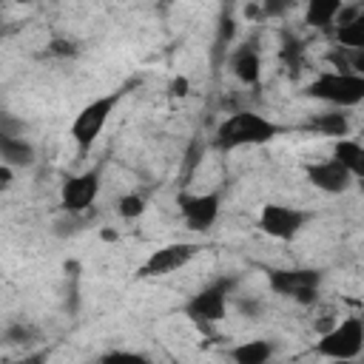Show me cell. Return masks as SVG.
Listing matches in <instances>:
<instances>
[{
  "instance_id": "obj_1",
  "label": "cell",
  "mask_w": 364,
  "mask_h": 364,
  "mask_svg": "<svg viewBox=\"0 0 364 364\" xmlns=\"http://www.w3.org/2000/svg\"><path fill=\"white\" fill-rule=\"evenodd\" d=\"M279 134V125L273 119H267L259 111L242 108L228 114L213 134V142L222 151H236V148H256V145H267L273 136Z\"/></svg>"
},
{
  "instance_id": "obj_2",
  "label": "cell",
  "mask_w": 364,
  "mask_h": 364,
  "mask_svg": "<svg viewBox=\"0 0 364 364\" xmlns=\"http://www.w3.org/2000/svg\"><path fill=\"white\" fill-rule=\"evenodd\" d=\"M313 100H321L336 108H353L364 100V74L355 71H321L304 91Z\"/></svg>"
},
{
  "instance_id": "obj_3",
  "label": "cell",
  "mask_w": 364,
  "mask_h": 364,
  "mask_svg": "<svg viewBox=\"0 0 364 364\" xmlns=\"http://www.w3.org/2000/svg\"><path fill=\"white\" fill-rule=\"evenodd\" d=\"M119 100H122V91H111V94L94 97L91 102H85V105L77 111V117L71 119L68 134H71V139H74V145H77L80 151H88V148L97 142V136L105 131L111 114L117 111Z\"/></svg>"
},
{
  "instance_id": "obj_4",
  "label": "cell",
  "mask_w": 364,
  "mask_h": 364,
  "mask_svg": "<svg viewBox=\"0 0 364 364\" xmlns=\"http://www.w3.org/2000/svg\"><path fill=\"white\" fill-rule=\"evenodd\" d=\"M230 290H233V279H216V282L205 284L196 296H191L185 301V316L199 330H210L213 324H219L225 318Z\"/></svg>"
},
{
  "instance_id": "obj_5",
  "label": "cell",
  "mask_w": 364,
  "mask_h": 364,
  "mask_svg": "<svg viewBox=\"0 0 364 364\" xmlns=\"http://www.w3.org/2000/svg\"><path fill=\"white\" fill-rule=\"evenodd\" d=\"M361 347H364V321L358 316L341 318L338 324L324 330L321 338L316 341V353L333 361H350L361 353Z\"/></svg>"
},
{
  "instance_id": "obj_6",
  "label": "cell",
  "mask_w": 364,
  "mask_h": 364,
  "mask_svg": "<svg viewBox=\"0 0 364 364\" xmlns=\"http://www.w3.org/2000/svg\"><path fill=\"white\" fill-rule=\"evenodd\" d=\"M307 219L310 213L301 208H293L284 202H267L259 210V230L276 242H293L307 225Z\"/></svg>"
},
{
  "instance_id": "obj_7",
  "label": "cell",
  "mask_w": 364,
  "mask_h": 364,
  "mask_svg": "<svg viewBox=\"0 0 364 364\" xmlns=\"http://www.w3.org/2000/svg\"><path fill=\"white\" fill-rule=\"evenodd\" d=\"M270 290L287 299H296L299 304H313L318 299L321 273L313 267H290V270H273L267 276Z\"/></svg>"
},
{
  "instance_id": "obj_8",
  "label": "cell",
  "mask_w": 364,
  "mask_h": 364,
  "mask_svg": "<svg viewBox=\"0 0 364 364\" xmlns=\"http://www.w3.org/2000/svg\"><path fill=\"white\" fill-rule=\"evenodd\" d=\"M199 253V245L193 242H171V245H162L156 250L148 253V259L139 264V276L142 279H162V276H171L182 267H188Z\"/></svg>"
},
{
  "instance_id": "obj_9",
  "label": "cell",
  "mask_w": 364,
  "mask_h": 364,
  "mask_svg": "<svg viewBox=\"0 0 364 364\" xmlns=\"http://www.w3.org/2000/svg\"><path fill=\"white\" fill-rule=\"evenodd\" d=\"M176 208L182 213V222L188 230H210L213 222L219 219V208H222V196L219 191H208V193H179L176 196Z\"/></svg>"
},
{
  "instance_id": "obj_10",
  "label": "cell",
  "mask_w": 364,
  "mask_h": 364,
  "mask_svg": "<svg viewBox=\"0 0 364 364\" xmlns=\"http://www.w3.org/2000/svg\"><path fill=\"white\" fill-rule=\"evenodd\" d=\"M100 188H102V182H100V171L97 168L82 171L77 176H68L63 182V188H60V205H63V210H68V213L88 210L97 202Z\"/></svg>"
},
{
  "instance_id": "obj_11",
  "label": "cell",
  "mask_w": 364,
  "mask_h": 364,
  "mask_svg": "<svg viewBox=\"0 0 364 364\" xmlns=\"http://www.w3.org/2000/svg\"><path fill=\"white\" fill-rule=\"evenodd\" d=\"M304 176H307V182H310L313 188H318V191H324V193H330V196L350 191L353 182H355V176H353L336 156L318 159V162H307V165H304Z\"/></svg>"
},
{
  "instance_id": "obj_12",
  "label": "cell",
  "mask_w": 364,
  "mask_h": 364,
  "mask_svg": "<svg viewBox=\"0 0 364 364\" xmlns=\"http://www.w3.org/2000/svg\"><path fill=\"white\" fill-rule=\"evenodd\" d=\"M230 68H233V74H236V80L242 85H259V80H262V57H259V51L250 43L239 46L233 51Z\"/></svg>"
},
{
  "instance_id": "obj_13",
  "label": "cell",
  "mask_w": 364,
  "mask_h": 364,
  "mask_svg": "<svg viewBox=\"0 0 364 364\" xmlns=\"http://www.w3.org/2000/svg\"><path fill=\"white\" fill-rule=\"evenodd\" d=\"M0 162L6 168H28V165H34L31 142L17 136V134H3L0 131Z\"/></svg>"
},
{
  "instance_id": "obj_14",
  "label": "cell",
  "mask_w": 364,
  "mask_h": 364,
  "mask_svg": "<svg viewBox=\"0 0 364 364\" xmlns=\"http://www.w3.org/2000/svg\"><path fill=\"white\" fill-rule=\"evenodd\" d=\"M333 156H336L355 179L364 176V145H361L358 139H353L350 134H347V136H338V139L333 142Z\"/></svg>"
},
{
  "instance_id": "obj_15",
  "label": "cell",
  "mask_w": 364,
  "mask_h": 364,
  "mask_svg": "<svg viewBox=\"0 0 364 364\" xmlns=\"http://www.w3.org/2000/svg\"><path fill=\"white\" fill-rule=\"evenodd\" d=\"M344 0H304V23L310 28H330Z\"/></svg>"
},
{
  "instance_id": "obj_16",
  "label": "cell",
  "mask_w": 364,
  "mask_h": 364,
  "mask_svg": "<svg viewBox=\"0 0 364 364\" xmlns=\"http://www.w3.org/2000/svg\"><path fill=\"white\" fill-rule=\"evenodd\" d=\"M228 355H230L236 364H264V361H270V355H273V344L264 341V338L242 341V344L230 347Z\"/></svg>"
},
{
  "instance_id": "obj_17",
  "label": "cell",
  "mask_w": 364,
  "mask_h": 364,
  "mask_svg": "<svg viewBox=\"0 0 364 364\" xmlns=\"http://www.w3.org/2000/svg\"><path fill=\"white\" fill-rule=\"evenodd\" d=\"M310 128L318 131V134H324V136L338 139V136H347V134H350V119H347V114H341V111H330V114L313 117V119H310Z\"/></svg>"
},
{
  "instance_id": "obj_18",
  "label": "cell",
  "mask_w": 364,
  "mask_h": 364,
  "mask_svg": "<svg viewBox=\"0 0 364 364\" xmlns=\"http://www.w3.org/2000/svg\"><path fill=\"white\" fill-rule=\"evenodd\" d=\"M333 31H336L338 48H364V14H358L344 26H336Z\"/></svg>"
},
{
  "instance_id": "obj_19",
  "label": "cell",
  "mask_w": 364,
  "mask_h": 364,
  "mask_svg": "<svg viewBox=\"0 0 364 364\" xmlns=\"http://www.w3.org/2000/svg\"><path fill=\"white\" fill-rule=\"evenodd\" d=\"M117 213L122 216V219H139L142 213H145V199L139 196V193H125V196H119V202H117Z\"/></svg>"
},
{
  "instance_id": "obj_20",
  "label": "cell",
  "mask_w": 364,
  "mask_h": 364,
  "mask_svg": "<svg viewBox=\"0 0 364 364\" xmlns=\"http://www.w3.org/2000/svg\"><path fill=\"white\" fill-rule=\"evenodd\" d=\"M48 51L51 54H60V57H71V54H77V46L71 43V40H51V46H48Z\"/></svg>"
},
{
  "instance_id": "obj_21",
  "label": "cell",
  "mask_w": 364,
  "mask_h": 364,
  "mask_svg": "<svg viewBox=\"0 0 364 364\" xmlns=\"http://www.w3.org/2000/svg\"><path fill=\"white\" fill-rule=\"evenodd\" d=\"M293 0H264V14H284Z\"/></svg>"
},
{
  "instance_id": "obj_22",
  "label": "cell",
  "mask_w": 364,
  "mask_h": 364,
  "mask_svg": "<svg viewBox=\"0 0 364 364\" xmlns=\"http://www.w3.org/2000/svg\"><path fill=\"white\" fill-rule=\"evenodd\" d=\"M188 88H191V82H188L185 77H176V80L171 82V94H173V97H185Z\"/></svg>"
},
{
  "instance_id": "obj_23",
  "label": "cell",
  "mask_w": 364,
  "mask_h": 364,
  "mask_svg": "<svg viewBox=\"0 0 364 364\" xmlns=\"http://www.w3.org/2000/svg\"><path fill=\"white\" fill-rule=\"evenodd\" d=\"M14 3H31V0H14Z\"/></svg>"
}]
</instances>
